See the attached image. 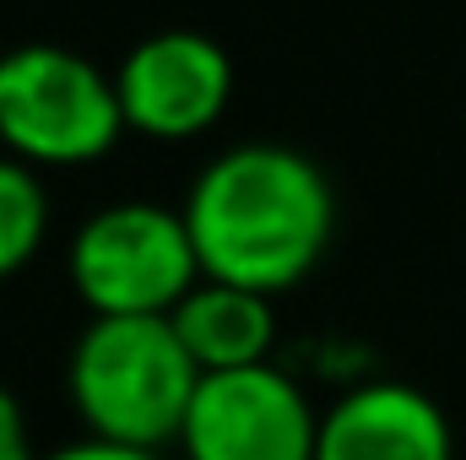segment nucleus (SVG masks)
I'll return each instance as SVG.
<instances>
[{"instance_id":"obj_4","label":"nucleus","mask_w":466,"mask_h":460,"mask_svg":"<svg viewBox=\"0 0 466 460\" xmlns=\"http://www.w3.org/2000/svg\"><path fill=\"white\" fill-rule=\"evenodd\" d=\"M66 265L93 315H168L201 282L185 212L141 195L98 206L76 228Z\"/></svg>"},{"instance_id":"obj_7","label":"nucleus","mask_w":466,"mask_h":460,"mask_svg":"<svg viewBox=\"0 0 466 460\" xmlns=\"http://www.w3.org/2000/svg\"><path fill=\"white\" fill-rule=\"evenodd\" d=\"M315 460H456V439L434 395L401 379H369L320 417Z\"/></svg>"},{"instance_id":"obj_3","label":"nucleus","mask_w":466,"mask_h":460,"mask_svg":"<svg viewBox=\"0 0 466 460\" xmlns=\"http://www.w3.org/2000/svg\"><path fill=\"white\" fill-rule=\"evenodd\" d=\"M125 130L115 71L93 55L27 38L0 55V141L22 163H93Z\"/></svg>"},{"instance_id":"obj_9","label":"nucleus","mask_w":466,"mask_h":460,"mask_svg":"<svg viewBox=\"0 0 466 460\" xmlns=\"http://www.w3.org/2000/svg\"><path fill=\"white\" fill-rule=\"evenodd\" d=\"M49 228V190L33 163L16 152H0V276L22 271Z\"/></svg>"},{"instance_id":"obj_8","label":"nucleus","mask_w":466,"mask_h":460,"mask_svg":"<svg viewBox=\"0 0 466 460\" xmlns=\"http://www.w3.org/2000/svg\"><path fill=\"white\" fill-rule=\"evenodd\" d=\"M168 320H174V336L185 342L190 363L201 374H228V368L271 363L277 315H271V298L266 293H249V287L201 276L168 309Z\"/></svg>"},{"instance_id":"obj_2","label":"nucleus","mask_w":466,"mask_h":460,"mask_svg":"<svg viewBox=\"0 0 466 460\" xmlns=\"http://www.w3.org/2000/svg\"><path fill=\"white\" fill-rule=\"evenodd\" d=\"M196 385L201 368L168 315H93L66 363V395L87 434L125 450H163L179 439Z\"/></svg>"},{"instance_id":"obj_6","label":"nucleus","mask_w":466,"mask_h":460,"mask_svg":"<svg viewBox=\"0 0 466 460\" xmlns=\"http://www.w3.org/2000/svg\"><path fill=\"white\" fill-rule=\"evenodd\" d=\"M125 125L147 135H196L223 115L233 60L207 27H152L115 65Z\"/></svg>"},{"instance_id":"obj_11","label":"nucleus","mask_w":466,"mask_h":460,"mask_svg":"<svg viewBox=\"0 0 466 460\" xmlns=\"http://www.w3.org/2000/svg\"><path fill=\"white\" fill-rule=\"evenodd\" d=\"M38 460H163L157 450H125V445H104V439H76L66 450H49Z\"/></svg>"},{"instance_id":"obj_5","label":"nucleus","mask_w":466,"mask_h":460,"mask_svg":"<svg viewBox=\"0 0 466 460\" xmlns=\"http://www.w3.org/2000/svg\"><path fill=\"white\" fill-rule=\"evenodd\" d=\"M315 439L320 417L277 363L201 374L179 428L185 460H315Z\"/></svg>"},{"instance_id":"obj_10","label":"nucleus","mask_w":466,"mask_h":460,"mask_svg":"<svg viewBox=\"0 0 466 460\" xmlns=\"http://www.w3.org/2000/svg\"><path fill=\"white\" fill-rule=\"evenodd\" d=\"M0 460H38L33 455V434L22 417V401L0 385Z\"/></svg>"},{"instance_id":"obj_1","label":"nucleus","mask_w":466,"mask_h":460,"mask_svg":"<svg viewBox=\"0 0 466 460\" xmlns=\"http://www.w3.org/2000/svg\"><path fill=\"white\" fill-rule=\"evenodd\" d=\"M179 212L201 276L271 298L320 265L337 228V190L309 152L288 141H238L190 179Z\"/></svg>"}]
</instances>
